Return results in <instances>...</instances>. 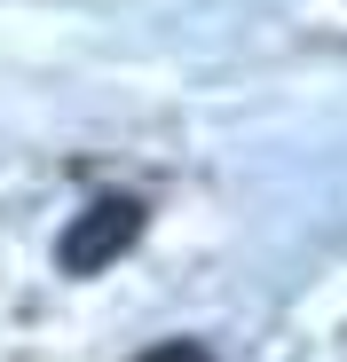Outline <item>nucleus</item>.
Here are the masks:
<instances>
[{"label":"nucleus","instance_id":"f257e3e1","mask_svg":"<svg viewBox=\"0 0 347 362\" xmlns=\"http://www.w3.org/2000/svg\"><path fill=\"white\" fill-rule=\"evenodd\" d=\"M135 228H142V205H135V197H95V205L64 228L55 260H64L72 276H95L103 260H119V252L135 245Z\"/></svg>","mask_w":347,"mask_h":362}]
</instances>
